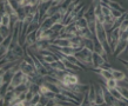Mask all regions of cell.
Returning <instances> with one entry per match:
<instances>
[{
	"label": "cell",
	"instance_id": "6da1fadb",
	"mask_svg": "<svg viewBox=\"0 0 128 106\" xmlns=\"http://www.w3.org/2000/svg\"><path fill=\"white\" fill-rule=\"evenodd\" d=\"M95 37H96L98 41L102 45V47L105 48V51L107 53L110 52V46H109L108 43V35H107V32H106L104 25L96 21V30H95Z\"/></svg>",
	"mask_w": 128,
	"mask_h": 106
},
{
	"label": "cell",
	"instance_id": "7a4b0ae2",
	"mask_svg": "<svg viewBox=\"0 0 128 106\" xmlns=\"http://www.w3.org/2000/svg\"><path fill=\"white\" fill-rule=\"evenodd\" d=\"M25 82H30V78H28V75L25 74L20 68H18V70L16 71V73H14V75H13L11 82H10L8 90H12V88L19 86V85H21V84H25Z\"/></svg>",
	"mask_w": 128,
	"mask_h": 106
},
{
	"label": "cell",
	"instance_id": "3957f363",
	"mask_svg": "<svg viewBox=\"0 0 128 106\" xmlns=\"http://www.w3.org/2000/svg\"><path fill=\"white\" fill-rule=\"evenodd\" d=\"M93 52L94 51L89 50L87 47H84L80 51L76 52L74 55L82 64H85V65H92V63H93Z\"/></svg>",
	"mask_w": 128,
	"mask_h": 106
},
{
	"label": "cell",
	"instance_id": "277c9868",
	"mask_svg": "<svg viewBox=\"0 0 128 106\" xmlns=\"http://www.w3.org/2000/svg\"><path fill=\"white\" fill-rule=\"evenodd\" d=\"M94 8L95 6L94 5H90L88 11L85 12L84 17L87 20V24H88V28L90 30L92 34L95 37V30H96V17H95V12H94Z\"/></svg>",
	"mask_w": 128,
	"mask_h": 106
},
{
	"label": "cell",
	"instance_id": "5b68a950",
	"mask_svg": "<svg viewBox=\"0 0 128 106\" xmlns=\"http://www.w3.org/2000/svg\"><path fill=\"white\" fill-rule=\"evenodd\" d=\"M27 53L32 58V60H33V63H34V65H35V68H36V71H38L39 74H41L42 77H46V75L50 74V71H48V68L46 67V65H45V64H44L42 61L30 50V48L27 50Z\"/></svg>",
	"mask_w": 128,
	"mask_h": 106
},
{
	"label": "cell",
	"instance_id": "8992f818",
	"mask_svg": "<svg viewBox=\"0 0 128 106\" xmlns=\"http://www.w3.org/2000/svg\"><path fill=\"white\" fill-rule=\"evenodd\" d=\"M92 66L94 68H109L110 64L108 63V60H106L100 53L94 51L93 52V63H92Z\"/></svg>",
	"mask_w": 128,
	"mask_h": 106
},
{
	"label": "cell",
	"instance_id": "52a82bcc",
	"mask_svg": "<svg viewBox=\"0 0 128 106\" xmlns=\"http://www.w3.org/2000/svg\"><path fill=\"white\" fill-rule=\"evenodd\" d=\"M104 94H105V105H110V106H115V105H127L124 102L118 100L114 95H113L108 90L107 87L104 86Z\"/></svg>",
	"mask_w": 128,
	"mask_h": 106
},
{
	"label": "cell",
	"instance_id": "ba28073f",
	"mask_svg": "<svg viewBox=\"0 0 128 106\" xmlns=\"http://www.w3.org/2000/svg\"><path fill=\"white\" fill-rule=\"evenodd\" d=\"M58 80L62 84H66V85H76V84H79L78 75L72 73V71H68L61 79H58Z\"/></svg>",
	"mask_w": 128,
	"mask_h": 106
},
{
	"label": "cell",
	"instance_id": "9c48e42d",
	"mask_svg": "<svg viewBox=\"0 0 128 106\" xmlns=\"http://www.w3.org/2000/svg\"><path fill=\"white\" fill-rule=\"evenodd\" d=\"M119 38H120V33H119V27L118 28H114L110 34L108 35V43H109V46H110V50L114 52V50L116 48V45L119 43Z\"/></svg>",
	"mask_w": 128,
	"mask_h": 106
},
{
	"label": "cell",
	"instance_id": "30bf717a",
	"mask_svg": "<svg viewBox=\"0 0 128 106\" xmlns=\"http://www.w3.org/2000/svg\"><path fill=\"white\" fill-rule=\"evenodd\" d=\"M30 47H32L34 51L40 52V51H42V50H50V43L47 41V40H36V41Z\"/></svg>",
	"mask_w": 128,
	"mask_h": 106
},
{
	"label": "cell",
	"instance_id": "8fae6325",
	"mask_svg": "<svg viewBox=\"0 0 128 106\" xmlns=\"http://www.w3.org/2000/svg\"><path fill=\"white\" fill-rule=\"evenodd\" d=\"M124 51H127V40H119V43L116 45V48L113 52V57L119 58V55Z\"/></svg>",
	"mask_w": 128,
	"mask_h": 106
},
{
	"label": "cell",
	"instance_id": "7c38bea8",
	"mask_svg": "<svg viewBox=\"0 0 128 106\" xmlns=\"http://www.w3.org/2000/svg\"><path fill=\"white\" fill-rule=\"evenodd\" d=\"M95 102L96 105H105V94H104V87H95Z\"/></svg>",
	"mask_w": 128,
	"mask_h": 106
},
{
	"label": "cell",
	"instance_id": "4fadbf2b",
	"mask_svg": "<svg viewBox=\"0 0 128 106\" xmlns=\"http://www.w3.org/2000/svg\"><path fill=\"white\" fill-rule=\"evenodd\" d=\"M100 3L107 5V6H108V7H110V8L118 10V11H120V12H127L126 10H124V6H122L121 4H119L118 1H115V0H101Z\"/></svg>",
	"mask_w": 128,
	"mask_h": 106
},
{
	"label": "cell",
	"instance_id": "5bb4252c",
	"mask_svg": "<svg viewBox=\"0 0 128 106\" xmlns=\"http://www.w3.org/2000/svg\"><path fill=\"white\" fill-rule=\"evenodd\" d=\"M12 40H13V32H12L11 34L8 35V37H7V38H6L5 40H2V41H1V44H0L1 57H2V55H5V53L7 52L8 47H10V45H11V43H12Z\"/></svg>",
	"mask_w": 128,
	"mask_h": 106
},
{
	"label": "cell",
	"instance_id": "9a60e30c",
	"mask_svg": "<svg viewBox=\"0 0 128 106\" xmlns=\"http://www.w3.org/2000/svg\"><path fill=\"white\" fill-rule=\"evenodd\" d=\"M36 35H38V30L28 33V34L26 35V39H25V45H26V46H32V45L38 40L36 39Z\"/></svg>",
	"mask_w": 128,
	"mask_h": 106
},
{
	"label": "cell",
	"instance_id": "2e32d148",
	"mask_svg": "<svg viewBox=\"0 0 128 106\" xmlns=\"http://www.w3.org/2000/svg\"><path fill=\"white\" fill-rule=\"evenodd\" d=\"M110 70V72H112V75L114 79H116L118 81H124V79L127 78V75L124 74L122 71H119V70H115V68H113V67H110L109 68Z\"/></svg>",
	"mask_w": 128,
	"mask_h": 106
},
{
	"label": "cell",
	"instance_id": "e0dca14e",
	"mask_svg": "<svg viewBox=\"0 0 128 106\" xmlns=\"http://www.w3.org/2000/svg\"><path fill=\"white\" fill-rule=\"evenodd\" d=\"M88 98H89V105L95 106L96 102H95V86L94 85H90L88 88Z\"/></svg>",
	"mask_w": 128,
	"mask_h": 106
},
{
	"label": "cell",
	"instance_id": "ac0fdd59",
	"mask_svg": "<svg viewBox=\"0 0 128 106\" xmlns=\"http://www.w3.org/2000/svg\"><path fill=\"white\" fill-rule=\"evenodd\" d=\"M0 26H6V27L11 28V16L7 13L1 14V19H0Z\"/></svg>",
	"mask_w": 128,
	"mask_h": 106
},
{
	"label": "cell",
	"instance_id": "d6986e66",
	"mask_svg": "<svg viewBox=\"0 0 128 106\" xmlns=\"http://www.w3.org/2000/svg\"><path fill=\"white\" fill-rule=\"evenodd\" d=\"M104 80H105V86L107 87V88H114V87H118L119 81H118L116 79L110 78V79H104Z\"/></svg>",
	"mask_w": 128,
	"mask_h": 106
},
{
	"label": "cell",
	"instance_id": "ffe728a7",
	"mask_svg": "<svg viewBox=\"0 0 128 106\" xmlns=\"http://www.w3.org/2000/svg\"><path fill=\"white\" fill-rule=\"evenodd\" d=\"M74 23L76 24V27H78L79 30H81V28H86V27H88V24H87V20H86L85 17H82L81 19L76 20V21H74Z\"/></svg>",
	"mask_w": 128,
	"mask_h": 106
},
{
	"label": "cell",
	"instance_id": "44dd1931",
	"mask_svg": "<svg viewBox=\"0 0 128 106\" xmlns=\"http://www.w3.org/2000/svg\"><path fill=\"white\" fill-rule=\"evenodd\" d=\"M40 98H41V93H40V92L35 93V94H34V97H33V98L31 99V101L28 102V105H31V106H36V105H39Z\"/></svg>",
	"mask_w": 128,
	"mask_h": 106
},
{
	"label": "cell",
	"instance_id": "7402d4cb",
	"mask_svg": "<svg viewBox=\"0 0 128 106\" xmlns=\"http://www.w3.org/2000/svg\"><path fill=\"white\" fill-rule=\"evenodd\" d=\"M124 13H126V12H120L118 11V10H114V8H110V14H112V17L114 18V19H119Z\"/></svg>",
	"mask_w": 128,
	"mask_h": 106
},
{
	"label": "cell",
	"instance_id": "603a6c76",
	"mask_svg": "<svg viewBox=\"0 0 128 106\" xmlns=\"http://www.w3.org/2000/svg\"><path fill=\"white\" fill-rule=\"evenodd\" d=\"M101 10H102V13H104V16H110V7H108L107 5L102 4L101 3Z\"/></svg>",
	"mask_w": 128,
	"mask_h": 106
},
{
	"label": "cell",
	"instance_id": "cb8c5ba5",
	"mask_svg": "<svg viewBox=\"0 0 128 106\" xmlns=\"http://www.w3.org/2000/svg\"><path fill=\"white\" fill-rule=\"evenodd\" d=\"M8 1V4L11 5L12 6V8H13V10H14V11H18V8L20 7V5H19V1H18V0H7Z\"/></svg>",
	"mask_w": 128,
	"mask_h": 106
},
{
	"label": "cell",
	"instance_id": "d4e9b609",
	"mask_svg": "<svg viewBox=\"0 0 128 106\" xmlns=\"http://www.w3.org/2000/svg\"><path fill=\"white\" fill-rule=\"evenodd\" d=\"M119 61H121V63L124 65V67L128 70V60H124V59H121V58H119Z\"/></svg>",
	"mask_w": 128,
	"mask_h": 106
},
{
	"label": "cell",
	"instance_id": "484cf974",
	"mask_svg": "<svg viewBox=\"0 0 128 106\" xmlns=\"http://www.w3.org/2000/svg\"><path fill=\"white\" fill-rule=\"evenodd\" d=\"M100 1H101V0H93V1H92V5H94V6H95V5H98Z\"/></svg>",
	"mask_w": 128,
	"mask_h": 106
},
{
	"label": "cell",
	"instance_id": "4316f807",
	"mask_svg": "<svg viewBox=\"0 0 128 106\" xmlns=\"http://www.w3.org/2000/svg\"><path fill=\"white\" fill-rule=\"evenodd\" d=\"M126 19H128V11H127V13H126Z\"/></svg>",
	"mask_w": 128,
	"mask_h": 106
}]
</instances>
